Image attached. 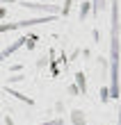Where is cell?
I'll use <instances>...</instances> for the list:
<instances>
[{
  "mask_svg": "<svg viewBox=\"0 0 121 125\" xmlns=\"http://www.w3.org/2000/svg\"><path fill=\"white\" fill-rule=\"evenodd\" d=\"M21 43H23V39H21V41H16V43H14V46H12V48H7V50H5V52H0V62H2V59H5V57H7V55H12V52H14V50H16V48L21 46Z\"/></svg>",
  "mask_w": 121,
  "mask_h": 125,
  "instance_id": "7a4b0ae2",
  "label": "cell"
},
{
  "mask_svg": "<svg viewBox=\"0 0 121 125\" xmlns=\"http://www.w3.org/2000/svg\"><path fill=\"white\" fill-rule=\"evenodd\" d=\"M41 125H59L57 121H48V123H41Z\"/></svg>",
  "mask_w": 121,
  "mask_h": 125,
  "instance_id": "3957f363",
  "label": "cell"
},
{
  "mask_svg": "<svg viewBox=\"0 0 121 125\" xmlns=\"http://www.w3.org/2000/svg\"><path fill=\"white\" fill-rule=\"evenodd\" d=\"M50 18H32V21H21V23H12V25H0V32L7 30H18V27H27V25H37V23H48Z\"/></svg>",
  "mask_w": 121,
  "mask_h": 125,
  "instance_id": "6da1fadb",
  "label": "cell"
}]
</instances>
